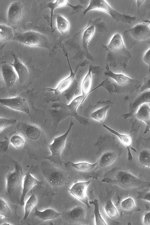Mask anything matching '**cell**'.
<instances>
[{
  "mask_svg": "<svg viewBox=\"0 0 150 225\" xmlns=\"http://www.w3.org/2000/svg\"><path fill=\"white\" fill-rule=\"evenodd\" d=\"M17 127L19 134L24 138V146L28 155L35 159L44 157L49 144L42 129L36 125L25 122L20 123Z\"/></svg>",
  "mask_w": 150,
  "mask_h": 225,
  "instance_id": "1",
  "label": "cell"
},
{
  "mask_svg": "<svg viewBox=\"0 0 150 225\" xmlns=\"http://www.w3.org/2000/svg\"><path fill=\"white\" fill-rule=\"evenodd\" d=\"M92 10L105 12L109 14L116 21L126 23H131L134 21L136 18L135 17L125 14H121L117 11L105 0L90 1L88 7L83 12L84 16L88 12Z\"/></svg>",
  "mask_w": 150,
  "mask_h": 225,
  "instance_id": "2",
  "label": "cell"
},
{
  "mask_svg": "<svg viewBox=\"0 0 150 225\" xmlns=\"http://www.w3.org/2000/svg\"><path fill=\"white\" fill-rule=\"evenodd\" d=\"M114 180L117 185L124 189L136 188L142 189L150 188V182L144 180L125 170L118 171L115 175Z\"/></svg>",
  "mask_w": 150,
  "mask_h": 225,
  "instance_id": "3",
  "label": "cell"
},
{
  "mask_svg": "<svg viewBox=\"0 0 150 225\" xmlns=\"http://www.w3.org/2000/svg\"><path fill=\"white\" fill-rule=\"evenodd\" d=\"M13 39L29 46L47 48L49 41L44 35L34 31H28L18 33L14 35Z\"/></svg>",
  "mask_w": 150,
  "mask_h": 225,
  "instance_id": "4",
  "label": "cell"
},
{
  "mask_svg": "<svg viewBox=\"0 0 150 225\" xmlns=\"http://www.w3.org/2000/svg\"><path fill=\"white\" fill-rule=\"evenodd\" d=\"M74 123L71 119L69 127L64 134L55 137L51 143L48 145L49 149L50 152V155L45 159H48L54 163L61 166L62 161L61 158V154L64 149L68 136Z\"/></svg>",
  "mask_w": 150,
  "mask_h": 225,
  "instance_id": "5",
  "label": "cell"
},
{
  "mask_svg": "<svg viewBox=\"0 0 150 225\" xmlns=\"http://www.w3.org/2000/svg\"><path fill=\"white\" fill-rule=\"evenodd\" d=\"M40 167L44 177L52 186L59 187L65 183V174L61 169L54 167L46 161L42 162Z\"/></svg>",
  "mask_w": 150,
  "mask_h": 225,
  "instance_id": "6",
  "label": "cell"
},
{
  "mask_svg": "<svg viewBox=\"0 0 150 225\" xmlns=\"http://www.w3.org/2000/svg\"><path fill=\"white\" fill-rule=\"evenodd\" d=\"M14 170L9 172L7 175L6 179V190L8 194L14 192L20 187L23 179V171L21 165L17 162L13 161Z\"/></svg>",
  "mask_w": 150,
  "mask_h": 225,
  "instance_id": "7",
  "label": "cell"
},
{
  "mask_svg": "<svg viewBox=\"0 0 150 225\" xmlns=\"http://www.w3.org/2000/svg\"><path fill=\"white\" fill-rule=\"evenodd\" d=\"M91 181L81 182L74 183L69 189L70 193L75 198L84 203L88 208L90 205L87 195V189Z\"/></svg>",
  "mask_w": 150,
  "mask_h": 225,
  "instance_id": "8",
  "label": "cell"
},
{
  "mask_svg": "<svg viewBox=\"0 0 150 225\" xmlns=\"http://www.w3.org/2000/svg\"><path fill=\"white\" fill-rule=\"evenodd\" d=\"M25 9L23 3L20 1H15L10 5L7 13L8 22L13 24H18L23 19Z\"/></svg>",
  "mask_w": 150,
  "mask_h": 225,
  "instance_id": "9",
  "label": "cell"
},
{
  "mask_svg": "<svg viewBox=\"0 0 150 225\" xmlns=\"http://www.w3.org/2000/svg\"><path fill=\"white\" fill-rule=\"evenodd\" d=\"M0 103L3 105L15 110L26 114H28L30 112V109L26 99L20 96L1 99Z\"/></svg>",
  "mask_w": 150,
  "mask_h": 225,
  "instance_id": "10",
  "label": "cell"
},
{
  "mask_svg": "<svg viewBox=\"0 0 150 225\" xmlns=\"http://www.w3.org/2000/svg\"><path fill=\"white\" fill-rule=\"evenodd\" d=\"M66 54L70 69V72L69 76L62 81L55 88H45V89L47 91L53 92L54 94L56 95H59L62 93L69 88L75 79L76 74L78 68L81 65V64L79 65L77 67L74 72L71 67L69 62L67 53V52Z\"/></svg>",
  "mask_w": 150,
  "mask_h": 225,
  "instance_id": "11",
  "label": "cell"
},
{
  "mask_svg": "<svg viewBox=\"0 0 150 225\" xmlns=\"http://www.w3.org/2000/svg\"><path fill=\"white\" fill-rule=\"evenodd\" d=\"M150 103V91L141 93L132 102L130 105L129 112L123 116L125 120L132 116L142 105Z\"/></svg>",
  "mask_w": 150,
  "mask_h": 225,
  "instance_id": "12",
  "label": "cell"
},
{
  "mask_svg": "<svg viewBox=\"0 0 150 225\" xmlns=\"http://www.w3.org/2000/svg\"><path fill=\"white\" fill-rule=\"evenodd\" d=\"M103 127L111 133L116 136L121 142L124 145L127 150L128 159L129 161H132L133 158L131 149L136 152L137 150L132 146V134H125L120 133L115 130L110 128L106 125L103 124Z\"/></svg>",
  "mask_w": 150,
  "mask_h": 225,
  "instance_id": "13",
  "label": "cell"
},
{
  "mask_svg": "<svg viewBox=\"0 0 150 225\" xmlns=\"http://www.w3.org/2000/svg\"><path fill=\"white\" fill-rule=\"evenodd\" d=\"M1 71L4 83L8 88L13 86L18 78L13 67L6 63L1 66Z\"/></svg>",
  "mask_w": 150,
  "mask_h": 225,
  "instance_id": "14",
  "label": "cell"
},
{
  "mask_svg": "<svg viewBox=\"0 0 150 225\" xmlns=\"http://www.w3.org/2000/svg\"><path fill=\"white\" fill-rule=\"evenodd\" d=\"M129 32L134 39L139 40H144L150 37V28L146 25L138 24L125 31Z\"/></svg>",
  "mask_w": 150,
  "mask_h": 225,
  "instance_id": "15",
  "label": "cell"
},
{
  "mask_svg": "<svg viewBox=\"0 0 150 225\" xmlns=\"http://www.w3.org/2000/svg\"><path fill=\"white\" fill-rule=\"evenodd\" d=\"M103 47L107 50L114 53H120L126 49L121 35L119 33L115 34L108 45Z\"/></svg>",
  "mask_w": 150,
  "mask_h": 225,
  "instance_id": "16",
  "label": "cell"
},
{
  "mask_svg": "<svg viewBox=\"0 0 150 225\" xmlns=\"http://www.w3.org/2000/svg\"><path fill=\"white\" fill-rule=\"evenodd\" d=\"M41 182L33 177L28 171L25 174L24 179L22 193L20 200L21 206L25 205L24 200L28 192L35 185L41 184Z\"/></svg>",
  "mask_w": 150,
  "mask_h": 225,
  "instance_id": "17",
  "label": "cell"
},
{
  "mask_svg": "<svg viewBox=\"0 0 150 225\" xmlns=\"http://www.w3.org/2000/svg\"><path fill=\"white\" fill-rule=\"evenodd\" d=\"M136 117L146 124L144 133L150 132V107L147 104H144L139 107L135 114Z\"/></svg>",
  "mask_w": 150,
  "mask_h": 225,
  "instance_id": "18",
  "label": "cell"
},
{
  "mask_svg": "<svg viewBox=\"0 0 150 225\" xmlns=\"http://www.w3.org/2000/svg\"><path fill=\"white\" fill-rule=\"evenodd\" d=\"M12 55L14 60L11 65L14 68L18 76L20 83H22L25 81L28 76V69L15 54H13Z\"/></svg>",
  "mask_w": 150,
  "mask_h": 225,
  "instance_id": "19",
  "label": "cell"
},
{
  "mask_svg": "<svg viewBox=\"0 0 150 225\" xmlns=\"http://www.w3.org/2000/svg\"><path fill=\"white\" fill-rule=\"evenodd\" d=\"M64 6H69L72 8L74 11L77 12L83 8L82 6L78 4L77 5H73L70 4L67 0H57L54 1H50L47 4V7L50 9V26L52 28V18L54 10L56 8Z\"/></svg>",
  "mask_w": 150,
  "mask_h": 225,
  "instance_id": "20",
  "label": "cell"
},
{
  "mask_svg": "<svg viewBox=\"0 0 150 225\" xmlns=\"http://www.w3.org/2000/svg\"><path fill=\"white\" fill-rule=\"evenodd\" d=\"M62 214V213L58 212L53 209L47 208L43 211H40L36 207L34 213V216L43 221L57 219Z\"/></svg>",
  "mask_w": 150,
  "mask_h": 225,
  "instance_id": "21",
  "label": "cell"
},
{
  "mask_svg": "<svg viewBox=\"0 0 150 225\" xmlns=\"http://www.w3.org/2000/svg\"><path fill=\"white\" fill-rule=\"evenodd\" d=\"M86 211L82 206L79 205L71 209L68 213L69 219L73 222L82 221L84 219Z\"/></svg>",
  "mask_w": 150,
  "mask_h": 225,
  "instance_id": "22",
  "label": "cell"
},
{
  "mask_svg": "<svg viewBox=\"0 0 150 225\" xmlns=\"http://www.w3.org/2000/svg\"><path fill=\"white\" fill-rule=\"evenodd\" d=\"M117 158V155L115 152L111 151H106L98 159L99 166L101 168L110 166L116 161Z\"/></svg>",
  "mask_w": 150,
  "mask_h": 225,
  "instance_id": "23",
  "label": "cell"
},
{
  "mask_svg": "<svg viewBox=\"0 0 150 225\" xmlns=\"http://www.w3.org/2000/svg\"><path fill=\"white\" fill-rule=\"evenodd\" d=\"M95 27L94 24L89 25V23L85 28L81 38L82 45L83 49L89 53L88 45L89 42L93 37L95 31Z\"/></svg>",
  "mask_w": 150,
  "mask_h": 225,
  "instance_id": "24",
  "label": "cell"
},
{
  "mask_svg": "<svg viewBox=\"0 0 150 225\" xmlns=\"http://www.w3.org/2000/svg\"><path fill=\"white\" fill-rule=\"evenodd\" d=\"M109 68L108 65H107L106 75L113 79L119 85L125 86L133 81L131 78L123 74H116L112 72Z\"/></svg>",
  "mask_w": 150,
  "mask_h": 225,
  "instance_id": "25",
  "label": "cell"
},
{
  "mask_svg": "<svg viewBox=\"0 0 150 225\" xmlns=\"http://www.w3.org/2000/svg\"><path fill=\"white\" fill-rule=\"evenodd\" d=\"M92 66L90 65L88 72L82 81L81 89L82 95H85L86 98L88 95L94 89L91 90L93 86L91 76Z\"/></svg>",
  "mask_w": 150,
  "mask_h": 225,
  "instance_id": "26",
  "label": "cell"
},
{
  "mask_svg": "<svg viewBox=\"0 0 150 225\" xmlns=\"http://www.w3.org/2000/svg\"><path fill=\"white\" fill-rule=\"evenodd\" d=\"M121 208L129 215L141 210L140 208L137 207L133 199L129 197L122 201L120 203Z\"/></svg>",
  "mask_w": 150,
  "mask_h": 225,
  "instance_id": "27",
  "label": "cell"
},
{
  "mask_svg": "<svg viewBox=\"0 0 150 225\" xmlns=\"http://www.w3.org/2000/svg\"><path fill=\"white\" fill-rule=\"evenodd\" d=\"M56 21L57 28L60 33L64 35L68 34L70 28L68 21L63 16L59 15L57 16Z\"/></svg>",
  "mask_w": 150,
  "mask_h": 225,
  "instance_id": "28",
  "label": "cell"
},
{
  "mask_svg": "<svg viewBox=\"0 0 150 225\" xmlns=\"http://www.w3.org/2000/svg\"><path fill=\"white\" fill-rule=\"evenodd\" d=\"M110 107L108 105L99 108L91 113L90 117L95 120L102 123L105 119L107 111Z\"/></svg>",
  "mask_w": 150,
  "mask_h": 225,
  "instance_id": "29",
  "label": "cell"
},
{
  "mask_svg": "<svg viewBox=\"0 0 150 225\" xmlns=\"http://www.w3.org/2000/svg\"><path fill=\"white\" fill-rule=\"evenodd\" d=\"M14 35L11 28L8 25L1 24L0 25V40L6 42L13 39Z\"/></svg>",
  "mask_w": 150,
  "mask_h": 225,
  "instance_id": "30",
  "label": "cell"
},
{
  "mask_svg": "<svg viewBox=\"0 0 150 225\" xmlns=\"http://www.w3.org/2000/svg\"><path fill=\"white\" fill-rule=\"evenodd\" d=\"M89 204L94 206L93 210L96 225H107V224L101 216L99 211L98 201L95 199L89 201Z\"/></svg>",
  "mask_w": 150,
  "mask_h": 225,
  "instance_id": "31",
  "label": "cell"
},
{
  "mask_svg": "<svg viewBox=\"0 0 150 225\" xmlns=\"http://www.w3.org/2000/svg\"><path fill=\"white\" fill-rule=\"evenodd\" d=\"M98 162V159L94 163H90L86 162L78 163H71V166L76 170L83 172L90 171L94 168Z\"/></svg>",
  "mask_w": 150,
  "mask_h": 225,
  "instance_id": "32",
  "label": "cell"
},
{
  "mask_svg": "<svg viewBox=\"0 0 150 225\" xmlns=\"http://www.w3.org/2000/svg\"><path fill=\"white\" fill-rule=\"evenodd\" d=\"M138 161L142 165L150 167V149L144 148L138 153Z\"/></svg>",
  "mask_w": 150,
  "mask_h": 225,
  "instance_id": "33",
  "label": "cell"
},
{
  "mask_svg": "<svg viewBox=\"0 0 150 225\" xmlns=\"http://www.w3.org/2000/svg\"><path fill=\"white\" fill-rule=\"evenodd\" d=\"M86 98L85 96L83 95L75 98L69 105L66 106L67 110L71 113L77 115V108L80 105L83 104Z\"/></svg>",
  "mask_w": 150,
  "mask_h": 225,
  "instance_id": "34",
  "label": "cell"
},
{
  "mask_svg": "<svg viewBox=\"0 0 150 225\" xmlns=\"http://www.w3.org/2000/svg\"><path fill=\"white\" fill-rule=\"evenodd\" d=\"M37 203V199L35 195H31L26 202L25 207V213L23 219L26 220L32 209Z\"/></svg>",
  "mask_w": 150,
  "mask_h": 225,
  "instance_id": "35",
  "label": "cell"
},
{
  "mask_svg": "<svg viewBox=\"0 0 150 225\" xmlns=\"http://www.w3.org/2000/svg\"><path fill=\"white\" fill-rule=\"evenodd\" d=\"M104 209L107 215L110 218L115 219L119 215L117 208L111 200H108L106 203Z\"/></svg>",
  "mask_w": 150,
  "mask_h": 225,
  "instance_id": "36",
  "label": "cell"
},
{
  "mask_svg": "<svg viewBox=\"0 0 150 225\" xmlns=\"http://www.w3.org/2000/svg\"><path fill=\"white\" fill-rule=\"evenodd\" d=\"M10 143L16 148L21 149L24 147L25 140L23 136L15 134L12 136L9 139Z\"/></svg>",
  "mask_w": 150,
  "mask_h": 225,
  "instance_id": "37",
  "label": "cell"
},
{
  "mask_svg": "<svg viewBox=\"0 0 150 225\" xmlns=\"http://www.w3.org/2000/svg\"><path fill=\"white\" fill-rule=\"evenodd\" d=\"M0 215L6 217H10L12 215L11 208L6 202L2 198H0Z\"/></svg>",
  "mask_w": 150,
  "mask_h": 225,
  "instance_id": "38",
  "label": "cell"
},
{
  "mask_svg": "<svg viewBox=\"0 0 150 225\" xmlns=\"http://www.w3.org/2000/svg\"><path fill=\"white\" fill-rule=\"evenodd\" d=\"M17 120L14 119H8L4 117L0 118V132L9 126L15 124Z\"/></svg>",
  "mask_w": 150,
  "mask_h": 225,
  "instance_id": "39",
  "label": "cell"
},
{
  "mask_svg": "<svg viewBox=\"0 0 150 225\" xmlns=\"http://www.w3.org/2000/svg\"><path fill=\"white\" fill-rule=\"evenodd\" d=\"M137 199L150 202V189L147 188L137 192Z\"/></svg>",
  "mask_w": 150,
  "mask_h": 225,
  "instance_id": "40",
  "label": "cell"
},
{
  "mask_svg": "<svg viewBox=\"0 0 150 225\" xmlns=\"http://www.w3.org/2000/svg\"><path fill=\"white\" fill-rule=\"evenodd\" d=\"M149 89H150V74L144 78L143 84L140 88V92L141 93Z\"/></svg>",
  "mask_w": 150,
  "mask_h": 225,
  "instance_id": "41",
  "label": "cell"
},
{
  "mask_svg": "<svg viewBox=\"0 0 150 225\" xmlns=\"http://www.w3.org/2000/svg\"><path fill=\"white\" fill-rule=\"evenodd\" d=\"M146 211L144 214L143 222L144 224L150 225V208L146 206Z\"/></svg>",
  "mask_w": 150,
  "mask_h": 225,
  "instance_id": "42",
  "label": "cell"
},
{
  "mask_svg": "<svg viewBox=\"0 0 150 225\" xmlns=\"http://www.w3.org/2000/svg\"><path fill=\"white\" fill-rule=\"evenodd\" d=\"M143 61L149 66V74H150V48L144 54L143 58Z\"/></svg>",
  "mask_w": 150,
  "mask_h": 225,
  "instance_id": "43",
  "label": "cell"
},
{
  "mask_svg": "<svg viewBox=\"0 0 150 225\" xmlns=\"http://www.w3.org/2000/svg\"><path fill=\"white\" fill-rule=\"evenodd\" d=\"M9 140L6 139L4 141L1 142L0 143V149L3 152L6 151L8 148Z\"/></svg>",
  "mask_w": 150,
  "mask_h": 225,
  "instance_id": "44",
  "label": "cell"
},
{
  "mask_svg": "<svg viewBox=\"0 0 150 225\" xmlns=\"http://www.w3.org/2000/svg\"><path fill=\"white\" fill-rule=\"evenodd\" d=\"M1 225H11V224H10L8 222H5L4 223L1 224Z\"/></svg>",
  "mask_w": 150,
  "mask_h": 225,
  "instance_id": "45",
  "label": "cell"
},
{
  "mask_svg": "<svg viewBox=\"0 0 150 225\" xmlns=\"http://www.w3.org/2000/svg\"><path fill=\"white\" fill-rule=\"evenodd\" d=\"M144 21L146 23H149V24H150V20H145V21Z\"/></svg>",
  "mask_w": 150,
  "mask_h": 225,
  "instance_id": "46",
  "label": "cell"
}]
</instances>
